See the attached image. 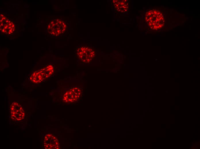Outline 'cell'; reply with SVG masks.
Returning a JSON list of instances; mask_svg holds the SVG:
<instances>
[{"instance_id":"cell-2","label":"cell","mask_w":200,"mask_h":149,"mask_svg":"<svg viewBox=\"0 0 200 149\" xmlns=\"http://www.w3.org/2000/svg\"><path fill=\"white\" fill-rule=\"evenodd\" d=\"M76 54L80 60L83 63H89L95 56V52L87 47H80L76 49Z\"/></svg>"},{"instance_id":"cell-3","label":"cell","mask_w":200,"mask_h":149,"mask_svg":"<svg viewBox=\"0 0 200 149\" xmlns=\"http://www.w3.org/2000/svg\"><path fill=\"white\" fill-rule=\"evenodd\" d=\"M0 28L1 32L7 34L13 33L15 30L14 23L2 14H0Z\"/></svg>"},{"instance_id":"cell-5","label":"cell","mask_w":200,"mask_h":149,"mask_svg":"<svg viewBox=\"0 0 200 149\" xmlns=\"http://www.w3.org/2000/svg\"><path fill=\"white\" fill-rule=\"evenodd\" d=\"M47 78L43 69L34 72L30 77L32 82L39 83L44 81Z\"/></svg>"},{"instance_id":"cell-1","label":"cell","mask_w":200,"mask_h":149,"mask_svg":"<svg viewBox=\"0 0 200 149\" xmlns=\"http://www.w3.org/2000/svg\"><path fill=\"white\" fill-rule=\"evenodd\" d=\"M67 28L66 23L59 19H55L51 21L47 26L48 32L51 35L56 36L63 34Z\"/></svg>"},{"instance_id":"cell-4","label":"cell","mask_w":200,"mask_h":149,"mask_svg":"<svg viewBox=\"0 0 200 149\" xmlns=\"http://www.w3.org/2000/svg\"><path fill=\"white\" fill-rule=\"evenodd\" d=\"M81 95V90L77 87L72 88L67 91L64 96L65 102H74L78 99Z\"/></svg>"}]
</instances>
